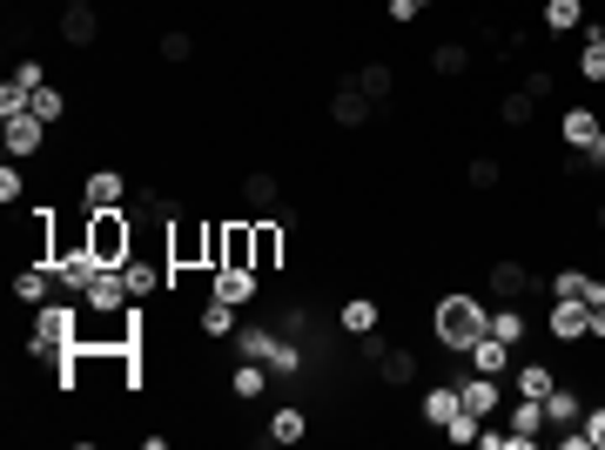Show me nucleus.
I'll list each match as a JSON object with an SVG mask.
<instances>
[{"instance_id": "72a5a7b5", "label": "nucleus", "mask_w": 605, "mask_h": 450, "mask_svg": "<svg viewBox=\"0 0 605 450\" xmlns=\"http://www.w3.org/2000/svg\"><path fill=\"white\" fill-rule=\"evenodd\" d=\"M465 182H471L478 196H491V189L504 182V161H498V155H471V168H465Z\"/></svg>"}, {"instance_id": "473e14b6", "label": "nucleus", "mask_w": 605, "mask_h": 450, "mask_svg": "<svg viewBox=\"0 0 605 450\" xmlns=\"http://www.w3.org/2000/svg\"><path fill=\"white\" fill-rule=\"evenodd\" d=\"M539 14H545L552 34H572V28H585V0H545Z\"/></svg>"}, {"instance_id": "c85d7f7f", "label": "nucleus", "mask_w": 605, "mask_h": 450, "mask_svg": "<svg viewBox=\"0 0 605 450\" xmlns=\"http://www.w3.org/2000/svg\"><path fill=\"white\" fill-rule=\"evenodd\" d=\"M498 122L504 128H532L539 122V102L525 95V87H504V95H498Z\"/></svg>"}, {"instance_id": "f257e3e1", "label": "nucleus", "mask_w": 605, "mask_h": 450, "mask_svg": "<svg viewBox=\"0 0 605 450\" xmlns=\"http://www.w3.org/2000/svg\"><path fill=\"white\" fill-rule=\"evenodd\" d=\"M484 323H491V303L471 296V290H445L438 303H430V336H438L445 356H471V343L484 336Z\"/></svg>"}, {"instance_id": "4c0bfd02", "label": "nucleus", "mask_w": 605, "mask_h": 450, "mask_svg": "<svg viewBox=\"0 0 605 450\" xmlns=\"http://www.w3.org/2000/svg\"><path fill=\"white\" fill-rule=\"evenodd\" d=\"M478 430H484V417H471V410H458V417L445 423V437H451V443H478Z\"/></svg>"}, {"instance_id": "f3484780", "label": "nucleus", "mask_w": 605, "mask_h": 450, "mask_svg": "<svg viewBox=\"0 0 605 450\" xmlns=\"http://www.w3.org/2000/svg\"><path fill=\"white\" fill-rule=\"evenodd\" d=\"M81 303H88V310H128V303H135V290H128V276H122V269H102V276L88 283V296H81Z\"/></svg>"}, {"instance_id": "ddd939ff", "label": "nucleus", "mask_w": 605, "mask_h": 450, "mask_svg": "<svg viewBox=\"0 0 605 450\" xmlns=\"http://www.w3.org/2000/svg\"><path fill=\"white\" fill-rule=\"evenodd\" d=\"M451 384H458V397H465V410H471V417H484V423H491V417L504 410V390H498V377H478V370H465V377H451Z\"/></svg>"}, {"instance_id": "7c9ffc66", "label": "nucleus", "mask_w": 605, "mask_h": 450, "mask_svg": "<svg viewBox=\"0 0 605 450\" xmlns=\"http://www.w3.org/2000/svg\"><path fill=\"white\" fill-rule=\"evenodd\" d=\"M122 276H128L135 303H148V296H161V290H168V269H148V262H122Z\"/></svg>"}, {"instance_id": "e433bc0d", "label": "nucleus", "mask_w": 605, "mask_h": 450, "mask_svg": "<svg viewBox=\"0 0 605 450\" xmlns=\"http://www.w3.org/2000/svg\"><path fill=\"white\" fill-rule=\"evenodd\" d=\"M518 87H525L532 102H552V95H559V74H552V67H532V74L518 81Z\"/></svg>"}, {"instance_id": "c03bdc74", "label": "nucleus", "mask_w": 605, "mask_h": 450, "mask_svg": "<svg viewBox=\"0 0 605 450\" xmlns=\"http://www.w3.org/2000/svg\"><path fill=\"white\" fill-rule=\"evenodd\" d=\"M417 8H438V0H417Z\"/></svg>"}, {"instance_id": "b1692460", "label": "nucleus", "mask_w": 605, "mask_h": 450, "mask_svg": "<svg viewBox=\"0 0 605 450\" xmlns=\"http://www.w3.org/2000/svg\"><path fill=\"white\" fill-rule=\"evenodd\" d=\"M424 54H430V74H438V81H458V74H471V48H465V41H430Z\"/></svg>"}, {"instance_id": "4468645a", "label": "nucleus", "mask_w": 605, "mask_h": 450, "mask_svg": "<svg viewBox=\"0 0 605 450\" xmlns=\"http://www.w3.org/2000/svg\"><path fill=\"white\" fill-rule=\"evenodd\" d=\"M54 290H61V283H54V269H48V262H28V269H14V303H21V310H41V303H54Z\"/></svg>"}, {"instance_id": "f704fd0d", "label": "nucleus", "mask_w": 605, "mask_h": 450, "mask_svg": "<svg viewBox=\"0 0 605 450\" xmlns=\"http://www.w3.org/2000/svg\"><path fill=\"white\" fill-rule=\"evenodd\" d=\"M578 81H605V41H598V28H585V48H578Z\"/></svg>"}, {"instance_id": "ea45409f", "label": "nucleus", "mask_w": 605, "mask_h": 450, "mask_svg": "<svg viewBox=\"0 0 605 450\" xmlns=\"http://www.w3.org/2000/svg\"><path fill=\"white\" fill-rule=\"evenodd\" d=\"M8 81H21V87H28V95H34V87H48V74H41V61H34V54H21Z\"/></svg>"}, {"instance_id": "bb28decb", "label": "nucleus", "mask_w": 605, "mask_h": 450, "mask_svg": "<svg viewBox=\"0 0 605 450\" xmlns=\"http://www.w3.org/2000/svg\"><path fill=\"white\" fill-rule=\"evenodd\" d=\"M377 323H384V310H377L371 296H351V303L336 310V329H343V336H371Z\"/></svg>"}, {"instance_id": "37998d69", "label": "nucleus", "mask_w": 605, "mask_h": 450, "mask_svg": "<svg viewBox=\"0 0 605 450\" xmlns=\"http://www.w3.org/2000/svg\"><path fill=\"white\" fill-rule=\"evenodd\" d=\"M592 216H598V236H605V202H598V209H592Z\"/></svg>"}, {"instance_id": "9b49d317", "label": "nucleus", "mask_w": 605, "mask_h": 450, "mask_svg": "<svg viewBox=\"0 0 605 450\" xmlns=\"http://www.w3.org/2000/svg\"><path fill=\"white\" fill-rule=\"evenodd\" d=\"M236 196H242V209H249V216H277V209H283V182H277L270 168H242Z\"/></svg>"}, {"instance_id": "20e7f679", "label": "nucleus", "mask_w": 605, "mask_h": 450, "mask_svg": "<svg viewBox=\"0 0 605 450\" xmlns=\"http://www.w3.org/2000/svg\"><path fill=\"white\" fill-rule=\"evenodd\" d=\"M377 115H384V108H377V102L364 95V87H357L351 74H343V81L330 87V122H336V128H351V135H357V128H371Z\"/></svg>"}, {"instance_id": "39448f33", "label": "nucleus", "mask_w": 605, "mask_h": 450, "mask_svg": "<svg viewBox=\"0 0 605 450\" xmlns=\"http://www.w3.org/2000/svg\"><path fill=\"white\" fill-rule=\"evenodd\" d=\"M48 122L28 108V115H14V122H0V142H8V161H41L48 155Z\"/></svg>"}, {"instance_id": "0eeeda50", "label": "nucleus", "mask_w": 605, "mask_h": 450, "mask_svg": "<svg viewBox=\"0 0 605 450\" xmlns=\"http://www.w3.org/2000/svg\"><path fill=\"white\" fill-rule=\"evenodd\" d=\"M128 262H148V269H176V255H168V216H135V242H128Z\"/></svg>"}, {"instance_id": "a878e982", "label": "nucleus", "mask_w": 605, "mask_h": 450, "mask_svg": "<svg viewBox=\"0 0 605 450\" xmlns=\"http://www.w3.org/2000/svg\"><path fill=\"white\" fill-rule=\"evenodd\" d=\"M484 329H491V336H504L511 349H525V336H532V316H525V310H518V303H498Z\"/></svg>"}, {"instance_id": "c9c22d12", "label": "nucleus", "mask_w": 605, "mask_h": 450, "mask_svg": "<svg viewBox=\"0 0 605 450\" xmlns=\"http://www.w3.org/2000/svg\"><path fill=\"white\" fill-rule=\"evenodd\" d=\"M155 54H161V61H176V67H182V61L196 54V34H182V28H168V34L155 41Z\"/></svg>"}, {"instance_id": "a18cd8bd", "label": "nucleus", "mask_w": 605, "mask_h": 450, "mask_svg": "<svg viewBox=\"0 0 605 450\" xmlns=\"http://www.w3.org/2000/svg\"><path fill=\"white\" fill-rule=\"evenodd\" d=\"M598 41H605V21H598Z\"/></svg>"}, {"instance_id": "2f4dec72", "label": "nucleus", "mask_w": 605, "mask_h": 450, "mask_svg": "<svg viewBox=\"0 0 605 450\" xmlns=\"http://www.w3.org/2000/svg\"><path fill=\"white\" fill-rule=\"evenodd\" d=\"M34 115H41L48 128H67V115H74V108H67V87H54V81L34 87Z\"/></svg>"}, {"instance_id": "4be33fe9", "label": "nucleus", "mask_w": 605, "mask_h": 450, "mask_svg": "<svg viewBox=\"0 0 605 450\" xmlns=\"http://www.w3.org/2000/svg\"><path fill=\"white\" fill-rule=\"evenodd\" d=\"M263 437H270V443H283V450H290V443H303V437H310V410H303V404H283V410H270Z\"/></svg>"}, {"instance_id": "c756f323", "label": "nucleus", "mask_w": 605, "mask_h": 450, "mask_svg": "<svg viewBox=\"0 0 605 450\" xmlns=\"http://www.w3.org/2000/svg\"><path fill=\"white\" fill-rule=\"evenodd\" d=\"M196 329L216 343V336H229V329H242L236 323V303H222V296H202V316H196Z\"/></svg>"}, {"instance_id": "6e6552de", "label": "nucleus", "mask_w": 605, "mask_h": 450, "mask_svg": "<svg viewBox=\"0 0 605 450\" xmlns=\"http://www.w3.org/2000/svg\"><path fill=\"white\" fill-rule=\"evenodd\" d=\"M61 41L74 54H88L102 41V8H95V0H61Z\"/></svg>"}, {"instance_id": "393cba45", "label": "nucleus", "mask_w": 605, "mask_h": 450, "mask_svg": "<svg viewBox=\"0 0 605 450\" xmlns=\"http://www.w3.org/2000/svg\"><path fill=\"white\" fill-rule=\"evenodd\" d=\"M351 81L364 87V95H371L377 108H390V95H397V67H390V61H364V67H357Z\"/></svg>"}, {"instance_id": "2eb2a0df", "label": "nucleus", "mask_w": 605, "mask_h": 450, "mask_svg": "<svg viewBox=\"0 0 605 450\" xmlns=\"http://www.w3.org/2000/svg\"><path fill=\"white\" fill-rule=\"evenodd\" d=\"M377 384H384L390 397L417 384V349H410V343H390V349H384V364H377Z\"/></svg>"}, {"instance_id": "a19ab883", "label": "nucleus", "mask_w": 605, "mask_h": 450, "mask_svg": "<svg viewBox=\"0 0 605 450\" xmlns=\"http://www.w3.org/2000/svg\"><path fill=\"white\" fill-rule=\"evenodd\" d=\"M578 430H585L592 450H605V404H585V423H578Z\"/></svg>"}, {"instance_id": "1a4fd4ad", "label": "nucleus", "mask_w": 605, "mask_h": 450, "mask_svg": "<svg viewBox=\"0 0 605 450\" xmlns=\"http://www.w3.org/2000/svg\"><path fill=\"white\" fill-rule=\"evenodd\" d=\"M128 175L122 168H88V175H81V202H88V209H128Z\"/></svg>"}, {"instance_id": "a211bd4d", "label": "nucleus", "mask_w": 605, "mask_h": 450, "mask_svg": "<svg viewBox=\"0 0 605 450\" xmlns=\"http://www.w3.org/2000/svg\"><path fill=\"white\" fill-rule=\"evenodd\" d=\"M102 276V262L81 249V255H67V262H54V283H61V296H88V283Z\"/></svg>"}, {"instance_id": "f8f14e48", "label": "nucleus", "mask_w": 605, "mask_h": 450, "mask_svg": "<svg viewBox=\"0 0 605 450\" xmlns=\"http://www.w3.org/2000/svg\"><path fill=\"white\" fill-rule=\"evenodd\" d=\"M545 329H552V343H585V336H592V310H585V303H572V296H552Z\"/></svg>"}, {"instance_id": "79ce46f5", "label": "nucleus", "mask_w": 605, "mask_h": 450, "mask_svg": "<svg viewBox=\"0 0 605 450\" xmlns=\"http://www.w3.org/2000/svg\"><path fill=\"white\" fill-rule=\"evenodd\" d=\"M417 14H424V8H417V0H384V21H390V28H410Z\"/></svg>"}, {"instance_id": "dca6fc26", "label": "nucleus", "mask_w": 605, "mask_h": 450, "mask_svg": "<svg viewBox=\"0 0 605 450\" xmlns=\"http://www.w3.org/2000/svg\"><path fill=\"white\" fill-rule=\"evenodd\" d=\"M598 135H605L598 108H565V115H559V148H592Z\"/></svg>"}, {"instance_id": "f03ea898", "label": "nucleus", "mask_w": 605, "mask_h": 450, "mask_svg": "<svg viewBox=\"0 0 605 450\" xmlns=\"http://www.w3.org/2000/svg\"><path fill=\"white\" fill-rule=\"evenodd\" d=\"M249 269L263 283H283V249H290V222L283 216H249Z\"/></svg>"}, {"instance_id": "5701e85b", "label": "nucleus", "mask_w": 605, "mask_h": 450, "mask_svg": "<svg viewBox=\"0 0 605 450\" xmlns=\"http://www.w3.org/2000/svg\"><path fill=\"white\" fill-rule=\"evenodd\" d=\"M255 290H263V276H255V269H216V296H222V303L249 310V303H255Z\"/></svg>"}, {"instance_id": "412c9836", "label": "nucleus", "mask_w": 605, "mask_h": 450, "mask_svg": "<svg viewBox=\"0 0 605 450\" xmlns=\"http://www.w3.org/2000/svg\"><path fill=\"white\" fill-rule=\"evenodd\" d=\"M545 423H552V430H572V423H585V397H578L572 384H552V390H545Z\"/></svg>"}, {"instance_id": "7ed1b4c3", "label": "nucleus", "mask_w": 605, "mask_h": 450, "mask_svg": "<svg viewBox=\"0 0 605 450\" xmlns=\"http://www.w3.org/2000/svg\"><path fill=\"white\" fill-rule=\"evenodd\" d=\"M128 242H135V216H128V209H95L88 255H95L102 269H122V262H128Z\"/></svg>"}, {"instance_id": "6ab92c4d", "label": "nucleus", "mask_w": 605, "mask_h": 450, "mask_svg": "<svg viewBox=\"0 0 605 450\" xmlns=\"http://www.w3.org/2000/svg\"><path fill=\"white\" fill-rule=\"evenodd\" d=\"M270 390V364H255V356H236V370H229V397L236 404H255Z\"/></svg>"}, {"instance_id": "aec40b11", "label": "nucleus", "mask_w": 605, "mask_h": 450, "mask_svg": "<svg viewBox=\"0 0 605 450\" xmlns=\"http://www.w3.org/2000/svg\"><path fill=\"white\" fill-rule=\"evenodd\" d=\"M458 410H465V397H458V384H451V377H445L438 390H424V404H417V417H424L430 430H445V423H451Z\"/></svg>"}, {"instance_id": "cd10ccee", "label": "nucleus", "mask_w": 605, "mask_h": 450, "mask_svg": "<svg viewBox=\"0 0 605 450\" xmlns=\"http://www.w3.org/2000/svg\"><path fill=\"white\" fill-rule=\"evenodd\" d=\"M559 377H552V364H539V356H525V364H511V390L518 397H545Z\"/></svg>"}, {"instance_id": "58836bf2", "label": "nucleus", "mask_w": 605, "mask_h": 450, "mask_svg": "<svg viewBox=\"0 0 605 450\" xmlns=\"http://www.w3.org/2000/svg\"><path fill=\"white\" fill-rule=\"evenodd\" d=\"M21 196H28V175H21V168L8 161V168H0V202H8V209H14Z\"/></svg>"}, {"instance_id": "423d86ee", "label": "nucleus", "mask_w": 605, "mask_h": 450, "mask_svg": "<svg viewBox=\"0 0 605 450\" xmlns=\"http://www.w3.org/2000/svg\"><path fill=\"white\" fill-rule=\"evenodd\" d=\"M88 236H95V209H88V202L54 209V262L81 255V249H88ZM54 262H48V269H54Z\"/></svg>"}, {"instance_id": "9d476101", "label": "nucleus", "mask_w": 605, "mask_h": 450, "mask_svg": "<svg viewBox=\"0 0 605 450\" xmlns=\"http://www.w3.org/2000/svg\"><path fill=\"white\" fill-rule=\"evenodd\" d=\"M484 283H491V296H498V303H525V296L539 290V276H532L525 262H511V255H498V262L484 269Z\"/></svg>"}]
</instances>
